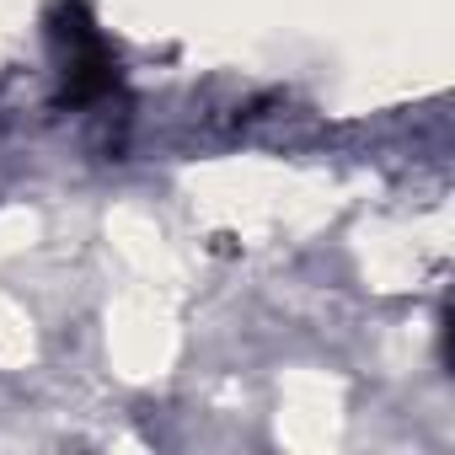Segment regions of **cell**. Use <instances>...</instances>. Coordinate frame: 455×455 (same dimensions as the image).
<instances>
[{
  "label": "cell",
  "mask_w": 455,
  "mask_h": 455,
  "mask_svg": "<svg viewBox=\"0 0 455 455\" xmlns=\"http://www.w3.org/2000/svg\"><path fill=\"white\" fill-rule=\"evenodd\" d=\"M49 38H54V60H60L70 102H102L118 86V60H113L102 28L92 22V12L81 6V0H54Z\"/></svg>",
  "instance_id": "6da1fadb"
}]
</instances>
